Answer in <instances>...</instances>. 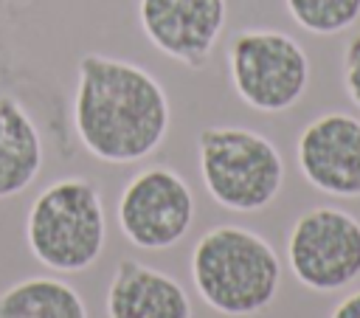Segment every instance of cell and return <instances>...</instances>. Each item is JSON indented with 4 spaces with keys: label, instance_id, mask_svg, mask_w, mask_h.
Returning <instances> with one entry per match:
<instances>
[{
    "label": "cell",
    "instance_id": "cell-14",
    "mask_svg": "<svg viewBox=\"0 0 360 318\" xmlns=\"http://www.w3.org/2000/svg\"><path fill=\"white\" fill-rule=\"evenodd\" d=\"M343 90L360 110V34H354L343 48Z\"/></svg>",
    "mask_w": 360,
    "mask_h": 318
},
{
    "label": "cell",
    "instance_id": "cell-10",
    "mask_svg": "<svg viewBox=\"0 0 360 318\" xmlns=\"http://www.w3.org/2000/svg\"><path fill=\"white\" fill-rule=\"evenodd\" d=\"M107 318H191L188 293L163 270L121 259L107 287Z\"/></svg>",
    "mask_w": 360,
    "mask_h": 318
},
{
    "label": "cell",
    "instance_id": "cell-9",
    "mask_svg": "<svg viewBox=\"0 0 360 318\" xmlns=\"http://www.w3.org/2000/svg\"><path fill=\"white\" fill-rule=\"evenodd\" d=\"M228 0H138L143 37L169 59L202 68L222 37Z\"/></svg>",
    "mask_w": 360,
    "mask_h": 318
},
{
    "label": "cell",
    "instance_id": "cell-11",
    "mask_svg": "<svg viewBox=\"0 0 360 318\" xmlns=\"http://www.w3.org/2000/svg\"><path fill=\"white\" fill-rule=\"evenodd\" d=\"M42 169V135L28 110L0 96V200L22 194Z\"/></svg>",
    "mask_w": 360,
    "mask_h": 318
},
{
    "label": "cell",
    "instance_id": "cell-4",
    "mask_svg": "<svg viewBox=\"0 0 360 318\" xmlns=\"http://www.w3.org/2000/svg\"><path fill=\"white\" fill-rule=\"evenodd\" d=\"M200 177L211 200L236 214L267 208L284 186V158L248 127H205L197 135Z\"/></svg>",
    "mask_w": 360,
    "mask_h": 318
},
{
    "label": "cell",
    "instance_id": "cell-1",
    "mask_svg": "<svg viewBox=\"0 0 360 318\" xmlns=\"http://www.w3.org/2000/svg\"><path fill=\"white\" fill-rule=\"evenodd\" d=\"M169 124V96L146 68L104 53L79 59L73 127L96 160L138 163L158 152Z\"/></svg>",
    "mask_w": 360,
    "mask_h": 318
},
{
    "label": "cell",
    "instance_id": "cell-15",
    "mask_svg": "<svg viewBox=\"0 0 360 318\" xmlns=\"http://www.w3.org/2000/svg\"><path fill=\"white\" fill-rule=\"evenodd\" d=\"M329 318H360V290L340 298L335 304V310L329 312Z\"/></svg>",
    "mask_w": 360,
    "mask_h": 318
},
{
    "label": "cell",
    "instance_id": "cell-5",
    "mask_svg": "<svg viewBox=\"0 0 360 318\" xmlns=\"http://www.w3.org/2000/svg\"><path fill=\"white\" fill-rule=\"evenodd\" d=\"M228 73L233 93L256 113L292 110L309 87V56L304 45L273 28H245L231 39Z\"/></svg>",
    "mask_w": 360,
    "mask_h": 318
},
{
    "label": "cell",
    "instance_id": "cell-2",
    "mask_svg": "<svg viewBox=\"0 0 360 318\" xmlns=\"http://www.w3.org/2000/svg\"><path fill=\"white\" fill-rule=\"evenodd\" d=\"M191 281L200 298L231 318L264 312L281 287V262L273 245L250 228L217 225L191 250Z\"/></svg>",
    "mask_w": 360,
    "mask_h": 318
},
{
    "label": "cell",
    "instance_id": "cell-12",
    "mask_svg": "<svg viewBox=\"0 0 360 318\" xmlns=\"http://www.w3.org/2000/svg\"><path fill=\"white\" fill-rule=\"evenodd\" d=\"M0 318H87V307L68 281L34 276L0 295Z\"/></svg>",
    "mask_w": 360,
    "mask_h": 318
},
{
    "label": "cell",
    "instance_id": "cell-7",
    "mask_svg": "<svg viewBox=\"0 0 360 318\" xmlns=\"http://www.w3.org/2000/svg\"><path fill=\"white\" fill-rule=\"evenodd\" d=\"M115 220L135 248L166 250L188 234L194 222V194L174 169L149 166L121 189Z\"/></svg>",
    "mask_w": 360,
    "mask_h": 318
},
{
    "label": "cell",
    "instance_id": "cell-6",
    "mask_svg": "<svg viewBox=\"0 0 360 318\" xmlns=\"http://www.w3.org/2000/svg\"><path fill=\"white\" fill-rule=\"evenodd\" d=\"M287 265L312 293H335L360 279V220L335 205L304 211L287 236Z\"/></svg>",
    "mask_w": 360,
    "mask_h": 318
},
{
    "label": "cell",
    "instance_id": "cell-3",
    "mask_svg": "<svg viewBox=\"0 0 360 318\" xmlns=\"http://www.w3.org/2000/svg\"><path fill=\"white\" fill-rule=\"evenodd\" d=\"M25 239L34 259L56 273H79L98 262L107 239L104 200L96 183L62 177L42 189L25 220Z\"/></svg>",
    "mask_w": 360,
    "mask_h": 318
},
{
    "label": "cell",
    "instance_id": "cell-13",
    "mask_svg": "<svg viewBox=\"0 0 360 318\" xmlns=\"http://www.w3.org/2000/svg\"><path fill=\"white\" fill-rule=\"evenodd\" d=\"M295 25L315 37H332L360 20V0H284Z\"/></svg>",
    "mask_w": 360,
    "mask_h": 318
},
{
    "label": "cell",
    "instance_id": "cell-8",
    "mask_svg": "<svg viewBox=\"0 0 360 318\" xmlns=\"http://www.w3.org/2000/svg\"><path fill=\"white\" fill-rule=\"evenodd\" d=\"M304 180L340 200L360 197V118L352 113H323L312 118L295 144Z\"/></svg>",
    "mask_w": 360,
    "mask_h": 318
}]
</instances>
